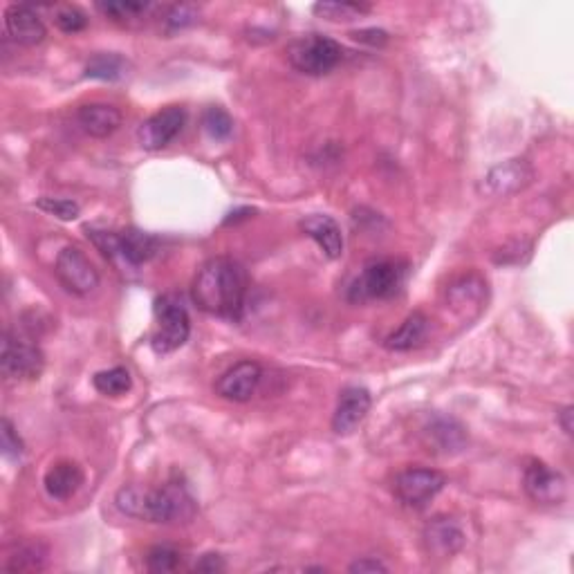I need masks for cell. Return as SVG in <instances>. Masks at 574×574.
Listing matches in <instances>:
<instances>
[{"mask_svg":"<svg viewBox=\"0 0 574 574\" xmlns=\"http://www.w3.org/2000/svg\"><path fill=\"white\" fill-rule=\"evenodd\" d=\"M247 272L234 258L216 256L200 267L191 285V296L211 317L238 321L247 301Z\"/></svg>","mask_w":574,"mask_h":574,"instance_id":"6da1fadb","label":"cell"},{"mask_svg":"<svg viewBox=\"0 0 574 574\" xmlns=\"http://www.w3.org/2000/svg\"><path fill=\"white\" fill-rule=\"evenodd\" d=\"M115 505L122 514L144 518L148 523H187L196 516V501L189 489L178 480H169L160 489L146 492L135 485H126L117 492Z\"/></svg>","mask_w":574,"mask_h":574,"instance_id":"7a4b0ae2","label":"cell"},{"mask_svg":"<svg viewBox=\"0 0 574 574\" xmlns=\"http://www.w3.org/2000/svg\"><path fill=\"white\" fill-rule=\"evenodd\" d=\"M409 265L393 258H379L364 265V270L348 287V301L368 303L391 299L402 290Z\"/></svg>","mask_w":574,"mask_h":574,"instance_id":"3957f363","label":"cell"},{"mask_svg":"<svg viewBox=\"0 0 574 574\" xmlns=\"http://www.w3.org/2000/svg\"><path fill=\"white\" fill-rule=\"evenodd\" d=\"M157 328L151 337V348L157 355H169L182 348L191 335V317L175 294H164L155 301Z\"/></svg>","mask_w":574,"mask_h":574,"instance_id":"277c9868","label":"cell"},{"mask_svg":"<svg viewBox=\"0 0 574 574\" xmlns=\"http://www.w3.org/2000/svg\"><path fill=\"white\" fill-rule=\"evenodd\" d=\"M341 59H344V48L335 39L323 34L301 36L287 48L290 66L303 74H310V77H323V74L332 72Z\"/></svg>","mask_w":574,"mask_h":574,"instance_id":"5b68a950","label":"cell"},{"mask_svg":"<svg viewBox=\"0 0 574 574\" xmlns=\"http://www.w3.org/2000/svg\"><path fill=\"white\" fill-rule=\"evenodd\" d=\"M444 485H447V478H444L440 471L427 467H411L404 469L402 474H397L393 492L404 507L422 509L442 492Z\"/></svg>","mask_w":574,"mask_h":574,"instance_id":"8992f818","label":"cell"},{"mask_svg":"<svg viewBox=\"0 0 574 574\" xmlns=\"http://www.w3.org/2000/svg\"><path fill=\"white\" fill-rule=\"evenodd\" d=\"M45 368L43 350L32 341L21 339L7 332L3 339V353H0V370L7 379H39Z\"/></svg>","mask_w":574,"mask_h":574,"instance_id":"52a82bcc","label":"cell"},{"mask_svg":"<svg viewBox=\"0 0 574 574\" xmlns=\"http://www.w3.org/2000/svg\"><path fill=\"white\" fill-rule=\"evenodd\" d=\"M54 276L74 296H88L99 287V272L79 247H63L54 261Z\"/></svg>","mask_w":574,"mask_h":574,"instance_id":"ba28073f","label":"cell"},{"mask_svg":"<svg viewBox=\"0 0 574 574\" xmlns=\"http://www.w3.org/2000/svg\"><path fill=\"white\" fill-rule=\"evenodd\" d=\"M184 124H187V110L180 106H169L148 117L137 128V142L144 151H162L184 131Z\"/></svg>","mask_w":574,"mask_h":574,"instance_id":"9c48e42d","label":"cell"},{"mask_svg":"<svg viewBox=\"0 0 574 574\" xmlns=\"http://www.w3.org/2000/svg\"><path fill=\"white\" fill-rule=\"evenodd\" d=\"M523 487L527 496L539 505H559L563 503L568 492L566 478H563L561 471L552 469L539 460H532L530 465L525 467Z\"/></svg>","mask_w":574,"mask_h":574,"instance_id":"30bf717a","label":"cell"},{"mask_svg":"<svg viewBox=\"0 0 574 574\" xmlns=\"http://www.w3.org/2000/svg\"><path fill=\"white\" fill-rule=\"evenodd\" d=\"M263 379V368L258 361H238L218 377L216 393L229 402H249L256 395Z\"/></svg>","mask_w":574,"mask_h":574,"instance_id":"8fae6325","label":"cell"},{"mask_svg":"<svg viewBox=\"0 0 574 574\" xmlns=\"http://www.w3.org/2000/svg\"><path fill=\"white\" fill-rule=\"evenodd\" d=\"M422 543L431 557L435 559H451L465 548L467 536L462 532L460 523L451 516H435L433 521L424 525Z\"/></svg>","mask_w":574,"mask_h":574,"instance_id":"7c38bea8","label":"cell"},{"mask_svg":"<svg viewBox=\"0 0 574 574\" xmlns=\"http://www.w3.org/2000/svg\"><path fill=\"white\" fill-rule=\"evenodd\" d=\"M370 406H373V397L364 386L344 388L339 393L335 415H332V431L339 435H350L366 420Z\"/></svg>","mask_w":574,"mask_h":574,"instance_id":"4fadbf2b","label":"cell"},{"mask_svg":"<svg viewBox=\"0 0 574 574\" xmlns=\"http://www.w3.org/2000/svg\"><path fill=\"white\" fill-rule=\"evenodd\" d=\"M5 30L9 39L25 48L41 45L48 36V27L30 5H9L5 9Z\"/></svg>","mask_w":574,"mask_h":574,"instance_id":"5bb4252c","label":"cell"},{"mask_svg":"<svg viewBox=\"0 0 574 574\" xmlns=\"http://www.w3.org/2000/svg\"><path fill=\"white\" fill-rule=\"evenodd\" d=\"M299 227L305 236L317 243L323 256L330 258V261H337V258L344 256V234H341L339 222L332 216L310 214L299 222Z\"/></svg>","mask_w":574,"mask_h":574,"instance_id":"9a60e30c","label":"cell"},{"mask_svg":"<svg viewBox=\"0 0 574 574\" xmlns=\"http://www.w3.org/2000/svg\"><path fill=\"white\" fill-rule=\"evenodd\" d=\"M534 173L525 160H507L487 173L485 184L492 196H512L532 182Z\"/></svg>","mask_w":574,"mask_h":574,"instance_id":"2e32d148","label":"cell"},{"mask_svg":"<svg viewBox=\"0 0 574 574\" xmlns=\"http://www.w3.org/2000/svg\"><path fill=\"white\" fill-rule=\"evenodd\" d=\"M160 252V240L140 229L119 231V263L124 267H140Z\"/></svg>","mask_w":574,"mask_h":574,"instance_id":"e0dca14e","label":"cell"},{"mask_svg":"<svg viewBox=\"0 0 574 574\" xmlns=\"http://www.w3.org/2000/svg\"><path fill=\"white\" fill-rule=\"evenodd\" d=\"M77 124L86 135L106 140L122 126V113L110 104H86L77 110Z\"/></svg>","mask_w":574,"mask_h":574,"instance_id":"ac0fdd59","label":"cell"},{"mask_svg":"<svg viewBox=\"0 0 574 574\" xmlns=\"http://www.w3.org/2000/svg\"><path fill=\"white\" fill-rule=\"evenodd\" d=\"M83 480H86V476H83V469L77 462L61 460L48 469L43 485L45 492H48V496L54 498V501H68V498L79 492Z\"/></svg>","mask_w":574,"mask_h":574,"instance_id":"d6986e66","label":"cell"},{"mask_svg":"<svg viewBox=\"0 0 574 574\" xmlns=\"http://www.w3.org/2000/svg\"><path fill=\"white\" fill-rule=\"evenodd\" d=\"M429 335V319L422 312H413L404 319V323L391 335L386 337L384 348L391 353H409V350L418 348L424 344V339Z\"/></svg>","mask_w":574,"mask_h":574,"instance_id":"ffe728a7","label":"cell"},{"mask_svg":"<svg viewBox=\"0 0 574 574\" xmlns=\"http://www.w3.org/2000/svg\"><path fill=\"white\" fill-rule=\"evenodd\" d=\"M424 438L429 447H435L433 451L456 453L467 444V431L453 418H435L424 427Z\"/></svg>","mask_w":574,"mask_h":574,"instance_id":"44dd1931","label":"cell"},{"mask_svg":"<svg viewBox=\"0 0 574 574\" xmlns=\"http://www.w3.org/2000/svg\"><path fill=\"white\" fill-rule=\"evenodd\" d=\"M128 72V61L119 54H95L86 63V77L99 81H119Z\"/></svg>","mask_w":574,"mask_h":574,"instance_id":"7402d4cb","label":"cell"},{"mask_svg":"<svg viewBox=\"0 0 574 574\" xmlns=\"http://www.w3.org/2000/svg\"><path fill=\"white\" fill-rule=\"evenodd\" d=\"M95 7L106 18H110V21L122 25L140 21V18H144L153 9V5L140 3V0H106V3H97Z\"/></svg>","mask_w":574,"mask_h":574,"instance_id":"603a6c76","label":"cell"},{"mask_svg":"<svg viewBox=\"0 0 574 574\" xmlns=\"http://www.w3.org/2000/svg\"><path fill=\"white\" fill-rule=\"evenodd\" d=\"M92 386L106 397H122L133 388V377L128 373V368L115 366L95 373V377H92Z\"/></svg>","mask_w":574,"mask_h":574,"instance_id":"cb8c5ba5","label":"cell"},{"mask_svg":"<svg viewBox=\"0 0 574 574\" xmlns=\"http://www.w3.org/2000/svg\"><path fill=\"white\" fill-rule=\"evenodd\" d=\"M45 559H48V550L41 543H23L18 545L16 552L5 563V570L9 572H34L43 570Z\"/></svg>","mask_w":574,"mask_h":574,"instance_id":"d4e9b609","label":"cell"},{"mask_svg":"<svg viewBox=\"0 0 574 574\" xmlns=\"http://www.w3.org/2000/svg\"><path fill=\"white\" fill-rule=\"evenodd\" d=\"M370 5L366 3H350V0H344V3H317L312 5V12L317 14L319 18H326V21L332 23H350V21H357V18L370 14Z\"/></svg>","mask_w":574,"mask_h":574,"instance_id":"484cf974","label":"cell"},{"mask_svg":"<svg viewBox=\"0 0 574 574\" xmlns=\"http://www.w3.org/2000/svg\"><path fill=\"white\" fill-rule=\"evenodd\" d=\"M485 296V281L476 274L462 276L449 287V299L453 308H467V305H478Z\"/></svg>","mask_w":574,"mask_h":574,"instance_id":"4316f807","label":"cell"},{"mask_svg":"<svg viewBox=\"0 0 574 574\" xmlns=\"http://www.w3.org/2000/svg\"><path fill=\"white\" fill-rule=\"evenodd\" d=\"M202 128L205 133L216 142H225L234 133V119L229 117L227 110H222L220 106H211L202 115Z\"/></svg>","mask_w":574,"mask_h":574,"instance_id":"83f0119b","label":"cell"},{"mask_svg":"<svg viewBox=\"0 0 574 574\" xmlns=\"http://www.w3.org/2000/svg\"><path fill=\"white\" fill-rule=\"evenodd\" d=\"M182 563V554L171 545H155L146 554V568L151 572H173Z\"/></svg>","mask_w":574,"mask_h":574,"instance_id":"f1b7e54d","label":"cell"},{"mask_svg":"<svg viewBox=\"0 0 574 574\" xmlns=\"http://www.w3.org/2000/svg\"><path fill=\"white\" fill-rule=\"evenodd\" d=\"M36 207L45 214H50L59 220H77L81 214V207L77 205L74 200H66V198H39L36 200Z\"/></svg>","mask_w":574,"mask_h":574,"instance_id":"f546056e","label":"cell"},{"mask_svg":"<svg viewBox=\"0 0 574 574\" xmlns=\"http://www.w3.org/2000/svg\"><path fill=\"white\" fill-rule=\"evenodd\" d=\"M54 25H57L59 30L66 32V34H77V32L86 30L88 18L79 7L63 5L57 9V14H54Z\"/></svg>","mask_w":574,"mask_h":574,"instance_id":"4dcf8cb0","label":"cell"},{"mask_svg":"<svg viewBox=\"0 0 574 574\" xmlns=\"http://www.w3.org/2000/svg\"><path fill=\"white\" fill-rule=\"evenodd\" d=\"M198 21V7L196 5H173L169 7V12L164 16V23L169 27L171 32H178L184 30V27H189Z\"/></svg>","mask_w":574,"mask_h":574,"instance_id":"1f68e13d","label":"cell"},{"mask_svg":"<svg viewBox=\"0 0 574 574\" xmlns=\"http://www.w3.org/2000/svg\"><path fill=\"white\" fill-rule=\"evenodd\" d=\"M0 433H3V456L9 460H21L25 456V442L18 431L14 429V424L7 418L0 422Z\"/></svg>","mask_w":574,"mask_h":574,"instance_id":"d6a6232c","label":"cell"},{"mask_svg":"<svg viewBox=\"0 0 574 574\" xmlns=\"http://www.w3.org/2000/svg\"><path fill=\"white\" fill-rule=\"evenodd\" d=\"M355 41L359 43H366L370 48H384L388 43V34L384 30H375V27H370V30H359L350 34Z\"/></svg>","mask_w":574,"mask_h":574,"instance_id":"836d02e7","label":"cell"},{"mask_svg":"<svg viewBox=\"0 0 574 574\" xmlns=\"http://www.w3.org/2000/svg\"><path fill=\"white\" fill-rule=\"evenodd\" d=\"M225 559L220 557V554H205V557H200V561L196 563V570L198 572H222L225 570Z\"/></svg>","mask_w":574,"mask_h":574,"instance_id":"e575fe53","label":"cell"},{"mask_svg":"<svg viewBox=\"0 0 574 574\" xmlns=\"http://www.w3.org/2000/svg\"><path fill=\"white\" fill-rule=\"evenodd\" d=\"M350 572H359V574H364V572H388V568L384 566L382 561L379 559H370V557H364V559H357L355 563H350Z\"/></svg>","mask_w":574,"mask_h":574,"instance_id":"d590c367","label":"cell"},{"mask_svg":"<svg viewBox=\"0 0 574 574\" xmlns=\"http://www.w3.org/2000/svg\"><path fill=\"white\" fill-rule=\"evenodd\" d=\"M574 409L572 406H566V409H563L561 413H557V420H559V424H561V429H563V433L566 435H572V413Z\"/></svg>","mask_w":574,"mask_h":574,"instance_id":"8d00e7d4","label":"cell"}]
</instances>
